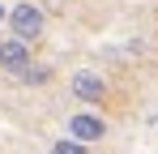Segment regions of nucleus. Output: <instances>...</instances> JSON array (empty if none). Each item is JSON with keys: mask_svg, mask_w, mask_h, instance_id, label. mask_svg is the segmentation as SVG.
I'll return each instance as SVG.
<instances>
[{"mask_svg": "<svg viewBox=\"0 0 158 154\" xmlns=\"http://www.w3.org/2000/svg\"><path fill=\"white\" fill-rule=\"evenodd\" d=\"M43 26H47V13H43L34 0H22L17 9H9V30H13V39H22V43L43 39Z\"/></svg>", "mask_w": 158, "mask_h": 154, "instance_id": "nucleus-1", "label": "nucleus"}, {"mask_svg": "<svg viewBox=\"0 0 158 154\" xmlns=\"http://www.w3.org/2000/svg\"><path fill=\"white\" fill-rule=\"evenodd\" d=\"M69 137H73V141H81V146H90V141L107 137L103 116H94V111H77V116H69Z\"/></svg>", "mask_w": 158, "mask_h": 154, "instance_id": "nucleus-2", "label": "nucleus"}, {"mask_svg": "<svg viewBox=\"0 0 158 154\" xmlns=\"http://www.w3.org/2000/svg\"><path fill=\"white\" fill-rule=\"evenodd\" d=\"M73 94H77L81 103H98L107 94V81L98 73H90V69H81V73H73Z\"/></svg>", "mask_w": 158, "mask_h": 154, "instance_id": "nucleus-3", "label": "nucleus"}, {"mask_svg": "<svg viewBox=\"0 0 158 154\" xmlns=\"http://www.w3.org/2000/svg\"><path fill=\"white\" fill-rule=\"evenodd\" d=\"M0 64H4L9 73L26 69V64H30V43H22V39H4V43H0Z\"/></svg>", "mask_w": 158, "mask_h": 154, "instance_id": "nucleus-4", "label": "nucleus"}, {"mask_svg": "<svg viewBox=\"0 0 158 154\" xmlns=\"http://www.w3.org/2000/svg\"><path fill=\"white\" fill-rule=\"evenodd\" d=\"M52 154H90V150H85L81 141H73V137H64V141H56V146H52Z\"/></svg>", "mask_w": 158, "mask_h": 154, "instance_id": "nucleus-5", "label": "nucleus"}, {"mask_svg": "<svg viewBox=\"0 0 158 154\" xmlns=\"http://www.w3.org/2000/svg\"><path fill=\"white\" fill-rule=\"evenodd\" d=\"M17 73L26 77V81H47V77H52V69H43V64H34V73H30V64H26V69H17Z\"/></svg>", "mask_w": 158, "mask_h": 154, "instance_id": "nucleus-6", "label": "nucleus"}, {"mask_svg": "<svg viewBox=\"0 0 158 154\" xmlns=\"http://www.w3.org/2000/svg\"><path fill=\"white\" fill-rule=\"evenodd\" d=\"M4 17H9V9H4V4H0V22H4Z\"/></svg>", "mask_w": 158, "mask_h": 154, "instance_id": "nucleus-7", "label": "nucleus"}]
</instances>
